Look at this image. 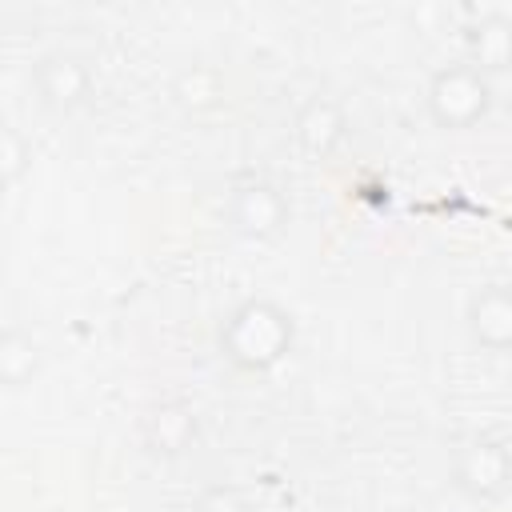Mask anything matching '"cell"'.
Instances as JSON below:
<instances>
[{
    "label": "cell",
    "instance_id": "5b68a950",
    "mask_svg": "<svg viewBox=\"0 0 512 512\" xmlns=\"http://www.w3.org/2000/svg\"><path fill=\"white\" fill-rule=\"evenodd\" d=\"M228 220L240 236L252 240H268L288 224V200L280 196V188L264 184V180H248L232 192L228 200Z\"/></svg>",
    "mask_w": 512,
    "mask_h": 512
},
{
    "label": "cell",
    "instance_id": "9c48e42d",
    "mask_svg": "<svg viewBox=\"0 0 512 512\" xmlns=\"http://www.w3.org/2000/svg\"><path fill=\"white\" fill-rule=\"evenodd\" d=\"M512 24H508V16L504 12H488V16H480V24H472L468 28V64L472 68H480L488 80H492V72H504L508 68V56H512Z\"/></svg>",
    "mask_w": 512,
    "mask_h": 512
},
{
    "label": "cell",
    "instance_id": "8992f818",
    "mask_svg": "<svg viewBox=\"0 0 512 512\" xmlns=\"http://www.w3.org/2000/svg\"><path fill=\"white\" fill-rule=\"evenodd\" d=\"M292 128H296V144H300L308 156L324 160V156H332L336 144L344 140L348 116H344V108H340L332 96H312V100L300 104Z\"/></svg>",
    "mask_w": 512,
    "mask_h": 512
},
{
    "label": "cell",
    "instance_id": "52a82bcc",
    "mask_svg": "<svg viewBox=\"0 0 512 512\" xmlns=\"http://www.w3.org/2000/svg\"><path fill=\"white\" fill-rule=\"evenodd\" d=\"M468 332L488 352H504L512 344V296H508V288L488 284L468 300Z\"/></svg>",
    "mask_w": 512,
    "mask_h": 512
},
{
    "label": "cell",
    "instance_id": "ba28073f",
    "mask_svg": "<svg viewBox=\"0 0 512 512\" xmlns=\"http://www.w3.org/2000/svg\"><path fill=\"white\" fill-rule=\"evenodd\" d=\"M196 440V412L184 400H160L144 416V444L160 456H180Z\"/></svg>",
    "mask_w": 512,
    "mask_h": 512
},
{
    "label": "cell",
    "instance_id": "7a4b0ae2",
    "mask_svg": "<svg viewBox=\"0 0 512 512\" xmlns=\"http://www.w3.org/2000/svg\"><path fill=\"white\" fill-rule=\"evenodd\" d=\"M492 108V80L472 68L468 60L460 64H444L432 72L428 80V116L448 128V132H460V128H476Z\"/></svg>",
    "mask_w": 512,
    "mask_h": 512
},
{
    "label": "cell",
    "instance_id": "4fadbf2b",
    "mask_svg": "<svg viewBox=\"0 0 512 512\" xmlns=\"http://www.w3.org/2000/svg\"><path fill=\"white\" fill-rule=\"evenodd\" d=\"M192 512H248V500L236 484H208L200 496H196V508Z\"/></svg>",
    "mask_w": 512,
    "mask_h": 512
},
{
    "label": "cell",
    "instance_id": "7c38bea8",
    "mask_svg": "<svg viewBox=\"0 0 512 512\" xmlns=\"http://www.w3.org/2000/svg\"><path fill=\"white\" fill-rule=\"evenodd\" d=\"M28 164H32V148H28L24 132L0 124V184L8 188L12 180H20L28 172Z\"/></svg>",
    "mask_w": 512,
    "mask_h": 512
},
{
    "label": "cell",
    "instance_id": "277c9868",
    "mask_svg": "<svg viewBox=\"0 0 512 512\" xmlns=\"http://www.w3.org/2000/svg\"><path fill=\"white\" fill-rule=\"evenodd\" d=\"M40 104L52 112H72L92 96V68L76 52H48L32 68Z\"/></svg>",
    "mask_w": 512,
    "mask_h": 512
},
{
    "label": "cell",
    "instance_id": "30bf717a",
    "mask_svg": "<svg viewBox=\"0 0 512 512\" xmlns=\"http://www.w3.org/2000/svg\"><path fill=\"white\" fill-rule=\"evenodd\" d=\"M36 368H40V348H36V340H32L28 332H20V328L4 332V336H0V384L20 388V384H28V380L36 376Z\"/></svg>",
    "mask_w": 512,
    "mask_h": 512
},
{
    "label": "cell",
    "instance_id": "6da1fadb",
    "mask_svg": "<svg viewBox=\"0 0 512 512\" xmlns=\"http://www.w3.org/2000/svg\"><path fill=\"white\" fill-rule=\"evenodd\" d=\"M296 340L292 312L276 300H244L220 328V352L240 372H268L288 356Z\"/></svg>",
    "mask_w": 512,
    "mask_h": 512
},
{
    "label": "cell",
    "instance_id": "5bb4252c",
    "mask_svg": "<svg viewBox=\"0 0 512 512\" xmlns=\"http://www.w3.org/2000/svg\"><path fill=\"white\" fill-rule=\"evenodd\" d=\"M0 200H4V184H0Z\"/></svg>",
    "mask_w": 512,
    "mask_h": 512
},
{
    "label": "cell",
    "instance_id": "3957f363",
    "mask_svg": "<svg viewBox=\"0 0 512 512\" xmlns=\"http://www.w3.org/2000/svg\"><path fill=\"white\" fill-rule=\"evenodd\" d=\"M512 480L508 444L500 436H476L456 456V488L472 500H500Z\"/></svg>",
    "mask_w": 512,
    "mask_h": 512
},
{
    "label": "cell",
    "instance_id": "8fae6325",
    "mask_svg": "<svg viewBox=\"0 0 512 512\" xmlns=\"http://www.w3.org/2000/svg\"><path fill=\"white\" fill-rule=\"evenodd\" d=\"M172 96H176L180 108H188V112H208V108H216L220 96H224L220 72L208 68V64H192V68H184V72L176 76Z\"/></svg>",
    "mask_w": 512,
    "mask_h": 512
}]
</instances>
